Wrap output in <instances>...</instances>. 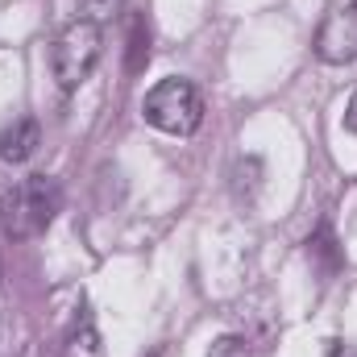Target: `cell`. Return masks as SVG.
Listing matches in <instances>:
<instances>
[{
  "instance_id": "cell-5",
  "label": "cell",
  "mask_w": 357,
  "mask_h": 357,
  "mask_svg": "<svg viewBox=\"0 0 357 357\" xmlns=\"http://www.w3.org/2000/svg\"><path fill=\"white\" fill-rule=\"evenodd\" d=\"M38 146H42V125L33 116H21L8 129H0V162L21 167V162H29L38 154Z\"/></svg>"
},
{
  "instance_id": "cell-10",
  "label": "cell",
  "mask_w": 357,
  "mask_h": 357,
  "mask_svg": "<svg viewBox=\"0 0 357 357\" xmlns=\"http://www.w3.org/2000/svg\"><path fill=\"white\" fill-rule=\"evenodd\" d=\"M345 129L357 137V91L349 96V104H345Z\"/></svg>"
},
{
  "instance_id": "cell-1",
  "label": "cell",
  "mask_w": 357,
  "mask_h": 357,
  "mask_svg": "<svg viewBox=\"0 0 357 357\" xmlns=\"http://www.w3.org/2000/svg\"><path fill=\"white\" fill-rule=\"evenodd\" d=\"M63 208V187L50 175H25L0 199V229L8 241H29L50 229V220Z\"/></svg>"
},
{
  "instance_id": "cell-6",
  "label": "cell",
  "mask_w": 357,
  "mask_h": 357,
  "mask_svg": "<svg viewBox=\"0 0 357 357\" xmlns=\"http://www.w3.org/2000/svg\"><path fill=\"white\" fill-rule=\"evenodd\" d=\"M146 63H150V29H146L142 17H133L129 21V59H125V71L129 75H142Z\"/></svg>"
},
{
  "instance_id": "cell-4",
  "label": "cell",
  "mask_w": 357,
  "mask_h": 357,
  "mask_svg": "<svg viewBox=\"0 0 357 357\" xmlns=\"http://www.w3.org/2000/svg\"><path fill=\"white\" fill-rule=\"evenodd\" d=\"M316 54L328 67H345V63L357 59V0L333 8L320 21V29H316Z\"/></svg>"
},
{
  "instance_id": "cell-7",
  "label": "cell",
  "mask_w": 357,
  "mask_h": 357,
  "mask_svg": "<svg viewBox=\"0 0 357 357\" xmlns=\"http://www.w3.org/2000/svg\"><path fill=\"white\" fill-rule=\"evenodd\" d=\"M307 258H324V274H333V270L341 266V250H337V237H333L328 225H320L307 237Z\"/></svg>"
},
{
  "instance_id": "cell-8",
  "label": "cell",
  "mask_w": 357,
  "mask_h": 357,
  "mask_svg": "<svg viewBox=\"0 0 357 357\" xmlns=\"http://www.w3.org/2000/svg\"><path fill=\"white\" fill-rule=\"evenodd\" d=\"M208 357H254V349H250V341L245 337H216L212 341V349H208Z\"/></svg>"
},
{
  "instance_id": "cell-9",
  "label": "cell",
  "mask_w": 357,
  "mask_h": 357,
  "mask_svg": "<svg viewBox=\"0 0 357 357\" xmlns=\"http://www.w3.org/2000/svg\"><path fill=\"white\" fill-rule=\"evenodd\" d=\"M84 4V17L96 21V25H104V21H112L121 8H125V0H79Z\"/></svg>"
},
{
  "instance_id": "cell-3",
  "label": "cell",
  "mask_w": 357,
  "mask_h": 357,
  "mask_svg": "<svg viewBox=\"0 0 357 357\" xmlns=\"http://www.w3.org/2000/svg\"><path fill=\"white\" fill-rule=\"evenodd\" d=\"M100 54H104V29L88 17H75L50 46V71H54L59 88L75 91L79 84H88Z\"/></svg>"
},
{
  "instance_id": "cell-2",
  "label": "cell",
  "mask_w": 357,
  "mask_h": 357,
  "mask_svg": "<svg viewBox=\"0 0 357 357\" xmlns=\"http://www.w3.org/2000/svg\"><path fill=\"white\" fill-rule=\"evenodd\" d=\"M142 116L171 137H191L204 125V96L187 79H158L142 100Z\"/></svg>"
}]
</instances>
